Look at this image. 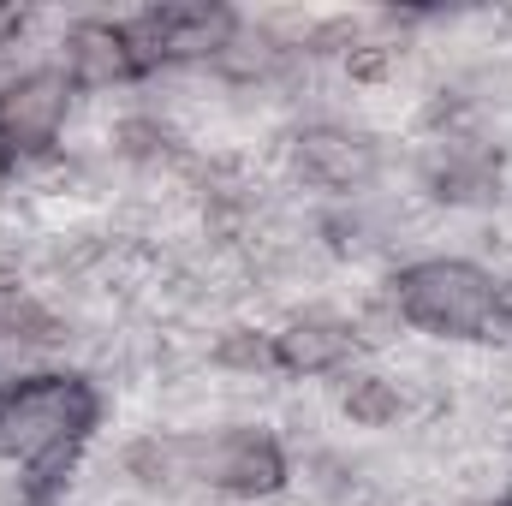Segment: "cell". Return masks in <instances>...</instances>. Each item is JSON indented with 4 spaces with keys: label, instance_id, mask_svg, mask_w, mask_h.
<instances>
[{
    "label": "cell",
    "instance_id": "obj_1",
    "mask_svg": "<svg viewBox=\"0 0 512 506\" xmlns=\"http://www.w3.org/2000/svg\"><path fill=\"white\" fill-rule=\"evenodd\" d=\"M96 417L102 399L78 376H24L0 387V459H18L30 471V501H48L66 483Z\"/></svg>",
    "mask_w": 512,
    "mask_h": 506
},
{
    "label": "cell",
    "instance_id": "obj_2",
    "mask_svg": "<svg viewBox=\"0 0 512 506\" xmlns=\"http://www.w3.org/2000/svg\"><path fill=\"white\" fill-rule=\"evenodd\" d=\"M393 298L405 322L429 334H453V340H495L512 322L507 292L471 262H417L393 280Z\"/></svg>",
    "mask_w": 512,
    "mask_h": 506
},
{
    "label": "cell",
    "instance_id": "obj_16",
    "mask_svg": "<svg viewBox=\"0 0 512 506\" xmlns=\"http://www.w3.org/2000/svg\"><path fill=\"white\" fill-rule=\"evenodd\" d=\"M0 173H6V149H0Z\"/></svg>",
    "mask_w": 512,
    "mask_h": 506
},
{
    "label": "cell",
    "instance_id": "obj_15",
    "mask_svg": "<svg viewBox=\"0 0 512 506\" xmlns=\"http://www.w3.org/2000/svg\"><path fill=\"white\" fill-rule=\"evenodd\" d=\"M24 30V6H0V48Z\"/></svg>",
    "mask_w": 512,
    "mask_h": 506
},
{
    "label": "cell",
    "instance_id": "obj_13",
    "mask_svg": "<svg viewBox=\"0 0 512 506\" xmlns=\"http://www.w3.org/2000/svg\"><path fill=\"white\" fill-rule=\"evenodd\" d=\"M167 131H155V126H126V149L131 155H167Z\"/></svg>",
    "mask_w": 512,
    "mask_h": 506
},
{
    "label": "cell",
    "instance_id": "obj_18",
    "mask_svg": "<svg viewBox=\"0 0 512 506\" xmlns=\"http://www.w3.org/2000/svg\"><path fill=\"white\" fill-rule=\"evenodd\" d=\"M507 506H512V501H507Z\"/></svg>",
    "mask_w": 512,
    "mask_h": 506
},
{
    "label": "cell",
    "instance_id": "obj_11",
    "mask_svg": "<svg viewBox=\"0 0 512 506\" xmlns=\"http://www.w3.org/2000/svg\"><path fill=\"white\" fill-rule=\"evenodd\" d=\"M173 459H185V447H173V441H137L126 453V471L137 483H167L173 477Z\"/></svg>",
    "mask_w": 512,
    "mask_h": 506
},
{
    "label": "cell",
    "instance_id": "obj_5",
    "mask_svg": "<svg viewBox=\"0 0 512 506\" xmlns=\"http://www.w3.org/2000/svg\"><path fill=\"white\" fill-rule=\"evenodd\" d=\"M66 120V78L30 72L0 90V149H48Z\"/></svg>",
    "mask_w": 512,
    "mask_h": 506
},
{
    "label": "cell",
    "instance_id": "obj_14",
    "mask_svg": "<svg viewBox=\"0 0 512 506\" xmlns=\"http://www.w3.org/2000/svg\"><path fill=\"white\" fill-rule=\"evenodd\" d=\"M352 72H358V78H382L387 72V48H358V54H352Z\"/></svg>",
    "mask_w": 512,
    "mask_h": 506
},
{
    "label": "cell",
    "instance_id": "obj_9",
    "mask_svg": "<svg viewBox=\"0 0 512 506\" xmlns=\"http://www.w3.org/2000/svg\"><path fill=\"white\" fill-rule=\"evenodd\" d=\"M495 185H501V167L477 149H459L435 167V197L441 203H483V197H495Z\"/></svg>",
    "mask_w": 512,
    "mask_h": 506
},
{
    "label": "cell",
    "instance_id": "obj_3",
    "mask_svg": "<svg viewBox=\"0 0 512 506\" xmlns=\"http://www.w3.org/2000/svg\"><path fill=\"white\" fill-rule=\"evenodd\" d=\"M239 18L227 6H203V0H185V6H149L143 18L126 24L131 60L137 72L149 66H167V60H203V54H221L233 42Z\"/></svg>",
    "mask_w": 512,
    "mask_h": 506
},
{
    "label": "cell",
    "instance_id": "obj_8",
    "mask_svg": "<svg viewBox=\"0 0 512 506\" xmlns=\"http://www.w3.org/2000/svg\"><path fill=\"white\" fill-rule=\"evenodd\" d=\"M66 60L84 84H114V78H131L137 60H131L126 24H78L66 36Z\"/></svg>",
    "mask_w": 512,
    "mask_h": 506
},
{
    "label": "cell",
    "instance_id": "obj_4",
    "mask_svg": "<svg viewBox=\"0 0 512 506\" xmlns=\"http://www.w3.org/2000/svg\"><path fill=\"white\" fill-rule=\"evenodd\" d=\"M191 459H197V477L203 483H215V489H227V495H239V501H262V495H274L280 483H286V459H280V447L268 441V435H221V441H209V447H185Z\"/></svg>",
    "mask_w": 512,
    "mask_h": 506
},
{
    "label": "cell",
    "instance_id": "obj_7",
    "mask_svg": "<svg viewBox=\"0 0 512 506\" xmlns=\"http://www.w3.org/2000/svg\"><path fill=\"white\" fill-rule=\"evenodd\" d=\"M346 352H352V328L334 322V316H298L286 334H274V358L292 376L334 370V364H346Z\"/></svg>",
    "mask_w": 512,
    "mask_h": 506
},
{
    "label": "cell",
    "instance_id": "obj_12",
    "mask_svg": "<svg viewBox=\"0 0 512 506\" xmlns=\"http://www.w3.org/2000/svg\"><path fill=\"white\" fill-rule=\"evenodd\" d=\"M215 358H221L227 370H274V364H280V358H274V346H268L262 334H251V328H239V334H227Z\"/></svg>",
    "mask_w": 512,
    "mask_h": 506
},
{
    "label": "cell",
    "instance_id": "obj_17",
    "mask_svg": "<svg viewBox=\"0 0 512 506\" xmlns=\"http://www.w3.org/2000/svg\"><path fill=\"white\" fill-rule=\"evenodd\" d=\"M507 316H512V298H507Z\"/></svg>",
    "mask_w": 512,
    "mask_h": 506
},
{
    "label": "cell",
    "instance_id": "obj_6",
    "mask_svg": "<svg viewBox=\"0 0 512 506\" xmlns=\"http://www.w3.org/2000/svg\"><path fill=\"white\" fill-rule=\"evenodd\" d=\"M298 173L310 185H328V191H352L376 173V149L358 137V131L340 126H316L298 137Z\"/></svg>",
    "mask_w": 512,
    "mask_h": 506
},
{
    "label": "cell",
    "instance_id": "obj_10",
    "mask_svg": "<svg viewBox=\"0 0 512 506\" xmlns=\"http://www.w3.org/2000/svg\"><path fill=\"white\" fill-rule=\"evenodd\" d=\"M346 411L358 417V423H370V429H382V423H393L399 417V387L382 376H358L352 387H346Z\"/></svg>",
    "mask_w": 512,
    "mask_h": 506
}]
</instances>
